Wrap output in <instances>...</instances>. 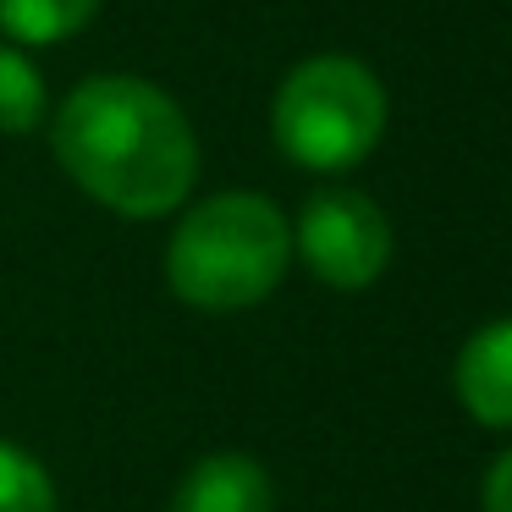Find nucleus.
<instances>
[{
    "label": "nucleus",
    "mask_w": 512,
    "mask_h": 512,
    "mask_svg": "<svg viewBox=\"0 0 512 512\" xmlns=\"http://www.w3.org/2000/svg\"><path fill=\"white\" fill-rule=\"evenodd\" d=\"M61 171L127 221H155L188 204L199 182V133L160 83L133 72L83 78L50 127Z\"/></svg>",
    "instance_id": "nucleus-1"
},
{
    "label": "nucleus",
    "mask_w": 512,
    "mask_h": 512,
    "mask_svg": "<svg viewBox=\"0 0 512 512\" xmlns=\"http://www.w3.org/2000/svg\"><path fill=\"white\" fill-rule=\"evenodd\" d=\"M292 265V221L265 193H215L193 204L166 243V287L199 314L265 303Z\"/></svg>",
    "instance_id": "nucleus-2"
},
{
    "label": "nucleus",
    "mask_w": 512,
    "mask_h": 512,
    "mask_svg": "<svg viewBox=\"0 0 512 512\" xmlns=\"http://www.w3.org/2000/svg\"><path fill=\"white\" fill-rule=\"evenodd\" d=\"M386 133V89L353 56H309L270 100V138L303 171H353Z\"/></svg>",
    "instance_id": "nucleus-3"
},
{
    "label": "nucleus",
    "mask_w": 512,
    "mask_h": 512,
    "mask_svg": "<svg viewBox=\"0 0 512 512\" xmlns=\"http://www.w3.org/2000/svg\"><path fill=\"white\" fill-rule=\"evenodd\" d=\"M292 254L309 265L314 281L336 292H364L386 276L397 254L386 210L358 188H320L309 193L298 226H292Z\"/></svg>",
    "instance_id": "nucleus-4"
},
{
    "label": "nucleus",
    "mask_w": 512,
    "mask_h": 512,
    "mask_svg": "<svg viewBox=\"0 0 512 512\" xmlns=\"http://www.w3.org/2000/svg\"><path fill=\"white\" fill-rule=\"evenodd\" d=\"M452 391L463 413L485 430H512V314L479 325L452 364Z\"/></svg>",
    "instance_id": "nucleus-5"
},
{
    "label": "nucleus",
    "mask_w": 512,
    "mask_h": 512,
    "mask_svg": "<svg viewBox=\"0 0 512 512\" xmlns=\"http://www.w3.org/2000/svg\"><path fill=\"white\" fill-rule=\"evenodd\" d=\"M171 512H276V485L248 452H210L177 479Z\"/></svg>",
    "instance_id": "nucleus-6"
},
{
    "label": "nucleus",
    "mask_w": 512,
    "mask_h": 512,
    "mask_svg": "<svg viewBox=\"0 0 512 512\" xmlns=\"http://www.w3.org/2000/svg\"><path fill=\"white\" fill-rule=\"evenodd\" d=\"M100 0H0V34L12 45H61L83 34Z\"/></svg>",
    "instance_id": "nucleus-7"
},
{
    "label": "nucleus",
    "mask_w": 512,
    "mask_h": 512,
    "mask_svg": "<svg viewBox=\"0 0 512 512\" xmlns=\"http://www.w3.org/2000/svg\"><path fill=\"white\" fill-rule=\"evenodd\" d=\"M50 111V94L39 67L12 45L0 39V138H17V133H34Z\"/></svg>",
    "instance_id": "nucleus-8"
},
{
    "label": "nucleus",
    "mask_w": 512,
    "mask_h": 512,
    "mask_svg": "<svg viewBox=\"0 0 512 512\" xmlns=\"http://www.w3.org/2000/svg\"><path fill=\"white\" fill-rule=\"evenodd\" d=\"M0 512H61L50 468L17 441H0Z\"/></svg>",
    "instance_id": "nucleus-9"
},
{
    "label": "nucleus",
    "mask_w": 512,
    "mask_h": 512,
    "mask_svg": "<svg viewBox=\"0 0 512 512\" xmlns=\"http://www.w3.org/2000/svg\"><path fill=\"white\" fill-rule=\"evenodd\" d=\"M479 512H512V446L479 479Z\"/></svg>",
    "instance_id": "nucleus-10"
}]
</instances>
